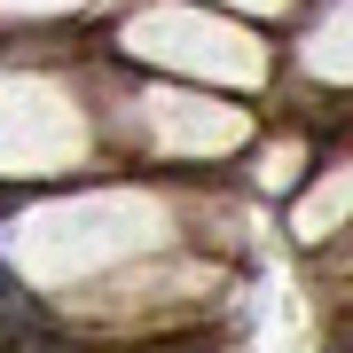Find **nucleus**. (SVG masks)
I'll use <instances>...</instances> for the list:
<instances>
[]
</instances>
